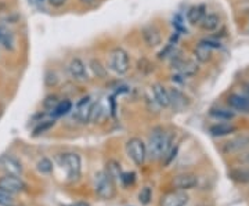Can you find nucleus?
Wrapping results in <instances>:
<instances>
[{
	"mask_svg": "<svg viewBox=\"0 0 249 206\" xmlns=\"http://www.w3.org/2000/svg\"><path fill=\"white\" fill-rule=\"evenodd\" d=\"M244 89H245V94H247V97H248V100H249V83H247V85H245V87H244Z\"/></svg>",
	"mask_w": 249,
	"mask_h": 206,
	"instance_id": "nucleus-38",
	"label": "nucleus"
},
{
	"mask_svg": "<svg viewBox=\"0 0 249 206\" xmlns=\"http://www.w3.org/2000/svg\"><path fill=\"white\" fill-rule=\"evenodd\" d=\"M94 191L101 199H112L115 197V180L107 172H98L94 176Z\"/></svg>",
	"mask_w": 249,
	"mask_h": 206,
	"instance_id": "nucleus-2",
	"label": "nucleus"
},
{
	"mask_svg": "<svg viewBox=\"0 0 249 206\" xmlns=\"http://www.w3.org/2000/svg\"><path fill=\"white\" fill-rule=\"evenodd\" d=\"M0 189L6 191L10 195H16V194L24 192L27 189V184L18 176L6 174V176L0 177Z\"/></svg>",
	"mask_w": 249,
	"mask_h": 206,
	"instance_id": "nucleus-6",
	"label": "nucleus"
},
{
	"mask_svg": "<svg viewBox=\"0 0 249 206\" xmlns=\"http://www.w3.org/2000/svg\"><path fill=\"white\" fill-rule=\"evenodd\" d=\"M13 204H14L13 195H10L6 191L0 189V206H11Z\"/></svg>",
	"mask_w": 249,
	"mask_h": 206,
	"instance_id": "nucleus-32",
	"label": "nucleus"
},
{
	"mask_svg": "<svg viewBox=\"0 0 249 206\" xmlns=\"http://www.w3.org/2000/svg\"><path fill=\"white\" fill-rule=\"evenodd\" d=\"M247 148H249V133H244L223 144L222 151L226 155H232V154L242 153Z\"/></svg>",
	"mask_w": 249,
	"mask_h": 206,
	"instance_id": "nucleus-7",
	"label": "nucleus"
},
{
	"mask_svg": "<svg viewBox=\"0 0 249 206\" xmlns=\"http://www.w3.org/2000/svg\"><path fill=\"white\" fill-rule=\"evenodd\" d=\"M229 176L234 181L241 183V184H249V166L245 169H235L229 173Z\"/></svg>",
	"mask_w": 249,
	"mask_h": 206,
	"instance_id": "nucleus-23",
	"label": "nucleus"
},
{
	"mask_svg": "<svg viewBox=\"0 0 249 206\" xmlns=\"http://www.w3.org/2000/svg\"><path fill=\"white\" fill-rule=\"evenodd\" d=\"M169 100H170V105L175 111H183L184 108L188 107V97L186 94H183L180 90L178 89H172L169 90Z\"/></svg>",
	"mask_w": 249,
	"mask_h": 206,
	"instance_id": "nucleus-13",
	"label": "nucleus"
},
{
	"mask_svg": "<svg viewBox=\"0 0 249 206\" xmlns=\"http://www.w3.org/2000/svg\"><path fill=\"white\" fill-rule=\"evenodd\" d=\"M54 125H55L54 119L43 120L42 123H39V125H37V127H36L35 130H34V133H35V136L42 135V133H45V132H47V130H50V129H52Z\"/></svg>",
	"mask_w": 249,
	"mask_h": 206,
	"instance_id": "nucleus-28",
	"label": "nucleus"
},
{
	"mask_svg": "<svg viewBox=\"0 0 249 206\" xmlns=\"http://www.w3.org/2000/svg\"><path fill=\"white\" fill-rule=\"evenodd\" d=\"M211 115L216 118V119H222V120H230V119L235 117L234 112L227 111V109H212L211 111Z\"/></svg>",
	"mask_w": 249,
	"mask_h": 206,
	"instance_id": "nucleus-27",
	"label": "nucleus"
},
{
	"mask_svg": "<svg viewBox=\"0 0 249 206\" xmlns=\"http://www.w3.org/2000/svg\"><path fill=\"white\" fill-rule=\"evenodd\" d=\"M36 169L40 172L42 174H49V173H52V171H53V163H52L50 159H47V158H42L40 161L37 162Z\"/></svg>",
	"mask_w": 249,
	"mask_h": 206,
	"instance_id": "nucleus-26",
	"label": "nucleus"
},
{
	"mask_svg": "<svg viewBox=\"0 0 249 206\" xmlns=\"http://www.w3.org/2000/svg\"><path fill=\"white\" fill-rule=\"evenodd\" d=\"M173 68L178 72H180L183 76H193L198 72V65L190 60H184V58H176L173 63Z\"/></svg>",
	"mask_w": 249,
	"mask_h": 206,
	"instance_id": "nucleus-11",
	"label": "nucleus"
},
{
	"mask_svg": "<svg viewBox=\"0 0 249 206\" xmlns=\"http://www.w3.org/2000/svg\"><path fill=\"white\" fill-rule=\"evenodd\" d=\"M0 45L4 46L6 49H13V45H14L13 35L4 28H0Z\"/></svg>",
	"mask_w": 249,
	"mask_h": 206,
	"instance_id": "nucleus-24",
	"label": "nucleus"
},
{
	"mask_svg": "<svg viewBox=\"0 0 249 206\" xmlns=\"http://www.w3.org/2000/svg\"><path fill=\"white\" fill-rule=\"evenodd\" d=\"M237 130V127L232 125H229V123H217V125L211 126L209 129V133L214 137H223V136L231 135Z\"/></svg>",
	"mask_w": 249,
	"mask_h": 206,
	"instance_id": "nucleus-18",
	"label": "nucleus"
},
{
	"mask_svg": "<svg viewBox=\"0 0 249 206\" xmlns=\"http://www.w3.org/2000/svg\"><path fill=\"white\" fill-rule=\"evenodd\" d=\"M91 105L93 103L90 101V97H85L79 101L78 104V111H76V115L79 118L82 122H86L89 120V115H90V109H91Z\"/></svg>",
	"mask_w": 249,
	"mask_h": 206,
	"instance_id": "nucleus-19",
	"label": "nucleus"
},
{
	"mask_svg": "<svg viewBox=\"0 0 249 206\" xmlns=\"http://www.w3.org/2000/svg\"><path fill=\"white\" fill-rule=\"evenodd\" d=\"M72 109V103L70 100H60V103L55 105V108L53 109V112H52V115L54 118H58V117H64V115H67L70 111Z\"/></svg>",
	"mask_w": 249,
	"mask_h": 206,
	"instance_id": "nucleus-22",
	"label": "nucleus"
},
{
	"mask_svg": "<svg viewBox=\"0 0 249 206\" xmlns=\"http://www.w3.org/2000/svg\"><path fill=\"white\" fill-rule=\"evenodd\" d=\"M129 54L122 47H116L109 54V68L118 75H124L129 71Z\"/></svg>",
	"mask_w": 249,
	"mask_h": 206,
	"instance_id": "nucleus-3",
	"label": "nucleus"
},
{
	"mask_svg": "<svg viewBox=\"0 0 249 206\" xmlns=\"http://www.w3.org/2000/svg\"><path fill=\"white\" fill-rule=\"evenodd\" d=\"M119 180L124 183V186H130V184H133L134 180H136V174H134L133 172H126V173L121 174V179Z\"/></svg>",
	"mask_w": 249,
	"mask_h": 206,
	"instance_id": "nucleus-33",
	"label": "nucleus"
},
{
	"mask_svg": "<svg viewBox=\"0 0 249 206\" xmlns=\"http://www.w3.org/2000/svg\"><path fill=\"white\" fill-rule=\"evenodd\" d=\"M205 6H194V7H191V9L188 10V13H187V19H188V22L190 24H193V25H199V22L202 21V18L205 17Z\"/></svg>",
	"mask_w": 249,
	"mask_h": 206,
	"instance_id": "nucleus-20",
	"label": "nucleus"
},
{
	"mask_svg": "<svg viewBox=\"0 0 249 206\" xmlns=\"http://www.w3.org/2000/svg\"><path fill=\"white\" fill-rule=\"evenodd\" d=\"M61 166L67 172V176L71 181H76L80 177L82 172V162L78 154L68 153L61 156Z\"/></svg>",
	"mask_w": 249,
	"mask_h": 206,
	"instance_id": "nucleus-4",
	"label": "nucleus"
},
{
	"mask_svg": "<svg viewBox=\"0 0 249 206\" xmlns=\"http://www.w3.org/2000/svg\"><path fill=\"white\" fill-rule=\"evenodd\" d=\"M42 1H43V0H42Z\"/></svg>",
	"mask_w": 249,
	"mask_h": 206,
	"instance_id": "nucleus-39",
	"label": "nucleus"
},
{
	"mask_svg": "<svg viewBox=\"0 0 249 206\" xmlns=\"http://www.w3.org/2000/svg\"><path fill=\"white\" fill-rule=\"evenodd\" d=\"M0 166L7 174H11V176H18L19 177L22 174V172H24L21 162L18 161L17 158L11 156V155H3L0 158Z\"/></svg>",
	"mask_w": 249,
	"mask_h": 206,
	"instance_id": "nucleus-10",
	"label": "nucleus"
},
{
	"mask_svg": "<svg viewBox=\"0 0 249 206\" xmlns=\"http://www.w3.org/2000/svg\"><path fill=\"white\" fill-rule=\"evenodd\" d=\"M188 194L181 189H172L163 194L160 201V206H186L188 204Z\"/></svg>",
	"mask_w": 249,
	"mask_h": 206,
	"instance_id": "nucleus-8",
	"label": "nucleus"
},
{
	"mask_svg": "<svg viewBox=\"0 0 249 206\" xmlns=\"http://www.w3.org/2000/svg\"><path fill=\"white\" fill-rule=\"evenodd\" d=\"M152 94L154 99L157 101V104L162 108H168L170 105L169 100V90H166V87L162 83H154L152 85Z\"/></svg>",
	"mask_w": 249,
	"mask_h": 206,
	"instance_id": "nucleus-12",
	"label": "nucleus"
},
{
	"mask_svg": "<svg viewBox=\"0 0 249 206\" xmlns=\"http://www.w3.org/2000/svg\"><path fill=\"white\" fill-rule=\"evenodd\" d=\"M172 144V137L169 133H166L163 129L157 127L152 130L150 140H148V145H147V155H150L152 161H160L162 158H165Z\"/></svg>",
	"mask_w": 249,
	"mask_h": 206,
	"instance_id": "nucleus-1",
	"label": "nucleus"
},
{
	"mask_svg": "<svg viewBox=\"0 0 249 206\" xmlns=\"http://www.w3.org/2000/svg\"><path fill=\"white\" fill-rule=\"evenodd\" d=\"M238 161H240L242 165H249V150L247 153H244L241 155L240 158H238Z\"/></svg>",
	"mask_w": 249,
	"mask_h": 206,
	"instance_id": "nucleus-35",
	"label": "nucleus"
},
{
	"mask_svg": "<svg viewBox=\"0 0 249 206\" xmlns=\"http://www.w3.org/2000/svg\"><path fill=\"white\" fill-rule=\"evenodd\" d=\"M126 153L137 166H142L147 158V145L142 143V140L134 137L126 144Z\"/></svg>",
	"mask_w": 249,
	"mask_h": 206,
	"instance_id": "nucleus-5",
	"label": "nucleus"
},
{
	"mask_svg": "<svg viewBox=\"0 0 249 206\" xmlns=\"http://www.w3.org/2000/svg\"><path fill=\"white\" fill-rule=\"evenodd\" d=\"M80 1H82L83 4H93L96 0H80Z\"/></svg>",
	"mask_w": 249,
	"mask_h": 206,
	"instance_id": "nucleus-37",
	"label": "nucleus"
},
{
	"mask_svg": "<svg viewBox=\"0 0 249 206\" xmlns=\"http://www.w3.org/2000/svg\"><path fill=\"white\" fill-rule=\"evenodd\" d=\"M172 186L175 187V189H181V191L193 189L198 186V177L193 173H181L172 179Z\"/></svg>",
	"mask_w": 249,
	"mask_h": 206,
	"instance_id": "nucleus-9",
	"label": "nucleus"
},
{
	"mask_svg": "<svg viewBox=\"0 0 249 206\" xmlns=\"http://www.w3.org/2000/svg\"><path fill=\"white\" fill-rule=\"evenodd\" d=\"M229 105L232 109H237L241 112H249V100L248 97H244L240 94H230L229 99H227Z\"/></svg>",
	"mask_w": 249,
	"mask_h": 206,
	"instance_id": "nucleus-17",
	"label": "nucleus"
},
{
	"mask_svg": "<svg viewBox=\"0 0 249 206\" xmlns=\"http://www.w3.org/2000/svg\"><path fill=\"white\" fill-rule=\"evenodd\" d=\"M151 198L152 192L150 187H144V189L140 191V194H139V199H140V202H142V205H148L150 201H151Z\"/></svg>",
	"mask_w": 249,
	"mask_h": 206,
	"instance_id": "nucleus-30",
	"label": "nucleus"
},
{
	"mask_svg": "<svg viewBox=\"0 0 249 206\" xmlns=\"http://www.w3.org/2000/svg\"><path fill=\"white\" fill-rule=\"evenodd\" d=\"M64 206H90L89 204L86 202H75V204H71V205H64Z\"/></svg>",
	"mask_w": 249,
	"mask_h": 206,
	"instance_id": "nucleus-36",
	"label": "nucleus"
},
{
	"mask_svg": "<svg viewBox=\"0 0 249 206\" xmlns=\"http://www.w3.org/2000/svg\"><path fill=\"white\" fill-rule=\"evenodd\" d=\"M199 25L204 31H214L220 25V18L216 14H205V17L199 22Z\"/></svg>",
	"mask_w": 249,
	"mask_h": 206,
	"instance_id": "nucleus-21",
	"label": "nucleus"
},
{
	"mask_svg": "<svg viewBox=\"0 0 249 206\" xmlns=\"http://www.w3.org/2000/svg\"><path fill=\"white\" fill-rule=\"evenodd\" d=\"M112 177V179H121V174H122V172H121V165L118 163L116 161H109L107 163V171H106Z\"/></svg>",
	"mask_w": 249,
	"mask_h": 206,
	"instance_id": "nucleus-25",
	"label": "nucleus"
},
{
	"mask_svg": "<svg viewBox=\"0 0 249 206\" xmlns=\"http://www.w3.org/2000/svg\"><path fill=\"white\" fill-rule=\"evenodd\" d=\"M142 37L150 47H155V46L160 45V42H162L160 29L157 27H152V25L142 29Z\"/></svg>",
	"mask_w": 249,
	"mask_h": 206,
	"instance_id": "nucleus-16",
	"label": "nucleus"
},
{
	"mask_svg": "<svg viewBox=\"0 0 249 206\" xmlns=\"http://www.w3.org/2000/svg\"><path fill=\"white\" fill-rule=\"evenodd\" d=\"M68 72L73 79L76 81H85L88 78L86 73V65L80 58H72L71 63L68 64Z\"/></svg>",
	"mask_w": 249,
	"mask_h": 206,
	"instance_id": "nucleus-15",
	"label": "nucleus"
},
{
	"mask_svg": "<svg viewBox=\"0 0 249 206\" xmlns=\"http://www.w3.org/2000/svg\"><path fill=\"white\" fill-rule=\"evenodd\" d=\"M67 3V0H49V4L53 7H62Z\"/></svg>",
	"mask_w": 249,
	"mask_h": 206,
	"instance_id": "nucleus-34",
	"label": "nucleus"
},
{
	"mask_svg": "<svg viewBox=\"0 0 249 206\" xmlns=\"http://www.w3.org/2000/svg\"><path fill=\"white\" fill-rule=\"evenodd\" d=\"M60 103V99H58V96H55V94H50V96H47L43 101V107L46 109H49V111H53L55 105Z\"/></svg>",
	"mask_w": 249,
	"mask_h": 206,
	"instance_id": "nucleus-29",
	"label": "nucleus"
},
{
	"mask_svg": "<svg viewBox=\"0 0 249 206\" xmlns=\"http://www.w3.org/2000/svg\"><path fill=\"white\" fill-rule=\"evenodd\" d=\"M90 65H91V69H93V72H94L97 76H100V78H104V76H106V68L101 65L100 61H97V60H91Z\"/></svg>",
	"mask_w": 249,
	"mask_h": 206,
	"instance_id": "nucleus-31",
	"label": "nucleus"
},
{
	"mask_svg": "<svg viewBox=\"0 0 249 206\" xmlns=\"http://www.w3.org/2000/svg\"><path fill=\"white\" fill-rule=\"evenodd\" d=\"M213 47H219L217 45H213L212 42H201L199 45L196 46L194 54H196V58L199 63H208L211 58H212V49Z\"/></svg>",
	"mask_w": 249,
	"mask_h": 206,
	"instance_id": "nucleus-14",
	"label": "nucleus"
}]
</instances>
